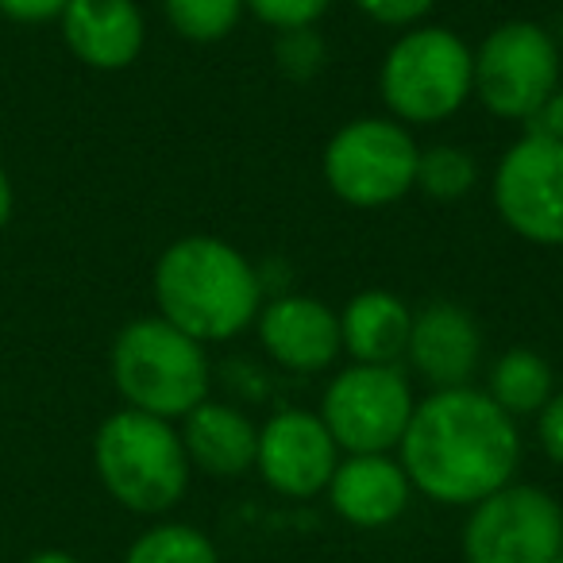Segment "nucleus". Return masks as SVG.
Segmentation results:
<instances>
[{"label":"nucleus","instance_id":"obj_1","mask_svg":"<svg viewBox=\"0 0 563 563\" xmlns=\"http://www.w3.org/2000/svg\"><path fill=\"white\" fill-rule=\"evenodd\" d=\"M413 494L440 506H475L514 483L521 432L506 409L475 386L432 390L417 401L398 444Z\"/></svg>","mask_w":563,"mask_h":563},{"label":"nucleus","instance_id":"obj_2","mask_svg":"<svg viewBox=\"0 0 563 563\" xmlns=\"http://www.w3.org/2000/svg\"><path fill=\"white\" fill-rule=\"evenodd\" d=\"M151 294L163 321L197 344H220L255 324L263 274L235 243L197 232L166 243L151 274Z\"/></svg>","mask_w":563,"mask_h":563},{"label":"nucleus","instance_id":"obj_3","mask_svg":"<svg viewBox=\"0 0 563 563\" xmlns=\"http://www.w3.org/2000/svg\"><path fill=\"white\" fill-rule=\"evenodd\" d=\"M93 467L117 506L140 517H163L186 498L194 463L174 421L117 409L93 437Z\"/></svg>","mask_w":563,"mask_h":563},{"label":"nucleus","instance_id":"obj_4","mask_svg":"<svg viewBox=\"0 0 563 563\" xmlns=\"http://www.w3.org/2000/svg\"><path fill=\"white\" fill-rule=\"evenodd\" d=\"M109 371L128 409L163 421H181L194 413L212 386L205 344L163 317H140L124 324L112 340Z\"/></svg>","mask_w":563,"mask_h":563},{"label":"nucleus","instance_id":"obj_5","mask_svg":"<svg viewBox=\"0 0 563 563\" xmlns=\"http://www.w3.org/2000/svg\"><path fill=\"white\" fill-rule=\"evenodd\" d=\"M383 104L406 128L452 120L475 89V51L448 27L417 24L390 43L378 70Z\"/></svg>","mask_w":563,"mask_h":563},{"label":"nucleus","instance_id":"obj_6","mask_svg":"<svg viewBox=\"0 0 563 563\" xmlns=\"http://www.w3.org/2000/svg\"><path fill=\"white\" fill-rule=\"evenodd\" d=\"M563 81L560 47L532 20H506L475 47V89L490 117L532 124Z\"/></svg>","mask_w":563,"mask_h":563},{"label":"nucleus","instance_id":"obj_7","mask_svg":"<svg viewBox=\"0 0 563 563\" xmlns=\"http://www.w3.org/2000/svg\"><path fill=\"white\" fill-rule=\"evenodd\" d=\"M417 155L421 147L406 124L390 117H360L329 140L321 174L352 209H386L413 194Z\"/></svg>","mask_w":563,"mask_h":563},{"label":"nucleus","instance_id":"obj_8","mask_svg":"<svg viewBox=\"0 0 563 563\" xmlns=\"http://www.w3.org/2000/svg\"><path fill=\"white\" fill-rule=\"evenodd\" d=\"M463 563H552L563 552V506L548 490L509 483L463 521Z\"/></svg>","mask_w":563,"mask_h":563},{"label":"nucleus","instance_id":"obj_9","mask_svg":"<svg viewBox=\"0 0 563 563\" xmlns=\"http://www.w3.org/2000/svg\"><path fill=\"white\" fill-rule=\"evenodd\" d=\"M413 409V386L398 367L352 363L324 390L321 421L344 455H375L398 452Z\"/></svg>","mask_w":563,"mask_h":563},{"label":"nucleus","instance_id":"obj_10","mask_svg":"<svg viewBox=\"0 0 563 563\" xmlns=\"http://www.w3.org/2000/svg\"><path fill=\"white\" fill-rule=\"evenodd\" d=\"M490 197L514 235L563 247V143L529 128L494 166Z\"/></svg>","mask_w":563,"mask_h":563},{"label":"nucleus","instance_id":"obj_11","mask_svg":"<svg viewBox=\"0 0 563 563\" xmlns=\"http://www.w3.org/2000/svg\"><path fill=\"white\" fill-rule=\"evenodd\" d=\"M340 463V448L332 440L321 413L309 409H278L258 424L255 471L274 494L294 501L317 498L329 490V478Z\"/></svg>","mask_w":563,"mask_h":563},{"label":"nucleus","instance_id":"obj_12","mask_svg":"<svg viewBox=\"0 0 563 563\" xmlns=\"http://www.w3.org/2000/svg\"><path fill=\"white\" fill-rule=\"evenodd\" d=\"M258 344L278 367L317 375L344 355L340 347V313L309 294H278L263 301L255 317Z\"/></svg>","mask_w":563,"mask_h":563},{"label":"nucleus","instance_id":"obj_13","mask_svg":"<svg viewBox=\"0 0 563 563\" xmlns=\"http://www.w3.org/2000/svg\"><path fill=\"white\" fill-rule=\"evenodd\" d=\"M406 360L432 390L471 386V375L483 363V332L463 306L429 301L421 313H413Z\"/></svg>","mask_w":563,"mask_h":563},{"label":"nucleus","instance_id":"obj_14","mask_svg":"<svg viewBox=\"0 0 563 563\" xmlns=\"http://www.w3.org/2000/svg\"><path fill=\"white\" fill-rule=\"evenodd\" d=\"M329 506L352 529H386L413 501V483L398 455H340L329 478Z\"/></svg>","mask_w":563,"mask_h":563},{"label":"nucleus","instance_id":"obj_15","mask_svg":"<svg viewBox=\"0 0 563 563\" xmlns=\"http://www.w3.org/2000/svg\"><path fill=\"white\" fill-rule=\"evenodd\" d=\"M58 24L70 55L104 74L128 70L147 43V20L135 0H70Z\"/></svg>","mask_w":563,"mask_h":563},{"label":"nucleus","instance_id":"obj_16","mask_svg":"<svg viewBox=\"0 0 563 563\" xmlns=\"http://www.w3.org/2000/svg\"><path fill=\"white\" fill-rule=\"evenodd\" d=\"M181 444L197 471L212 478H240L255 467L258 424L228 401L205 398L194 413L181 417Z\"/></svg>","mask_w":563,"mask_h":563},{"label":"nucleus","instance_id":"obj_17","mask_svg":"<svg viewBox=\"0 0 563 563\" xmlns=\"http://www.w3.org/2000/svg\"><path fill=\"white\" fill-rule=\"evenodd\" d=\"M413 309L390 290H363L340 309V347L352 363L398 367L406 360Z\"/></svg>","mask_w":563,"mask_h":563},{"label":"nucleus","instance_id":"obj_18","mask_svg":"<svg viewBox=\"0 0 563 563\" xmlns=\"http://www.w3.org/2000/svg\"><path fill=\"white\" fill-rule=\"evenodd\" d=\"M486 394L514 421L517 417H537L548 406V398L555 394L552 363L544 355L529 352V347H514V352L494 360L490 378H486Z\"/></svg>","mask_w":563,"mask_h":563},{"label":"nucleus","instance_id":"obj_19","mask_svg":"<svg viewBox=\"0 0 563 563\" xmlns=\"http://www.w3.org/2000/svg\"><path fill=\"white\" fill-rule=\"evenodd\" d=\"M124 563H220V552L197 525L158 521L128 544Z\"/></svg>","mask_w":563,"mask_h":563},{"label":"nucleus","instance_id":"obj_20","mask_svg":"<svg viewBox=\"0 0 563 563\" xmlns=\"http://www.w3.org/2000/svg\"><path fill=\"white\" fill-rule=\"evenodd\" d=\"M478 181V163L455 143H437V147H421L417 155V181L413 189H421L432 201H460L475 189Z\"/></svg>","mask_w":563,"mask_h":563},{"label":"nucleus","instance_id":"obj_21","mask_svg":"<svg viewBox=\"0 0 563 563\" xmlns=\"http://www.w3.org/2000/svg\"><path fill=\"white\" fill-rule=\"evenodd\" d=\"M163 12L170 27L189 43H217L235 32L243 0H163Z\"/></svg>","mask_w":563,"mask_h":563},{"label":"nucleus","instance_id":"obj_22","mask_svg":"<svg viewBox=\"0 0 563 563\" xmlns=\"http://www.w3.org/2000/svg\"><path fill=\"white\" fill-rule=\"evenodd\" d=\"M324 55H329V47L313 27L278 32V43H274V63L290 81H313L324 70Z\"/></svg>","mask_w":563,"mask_h":563},{"label":"nucleus","instance_id":"obj_23","mask_svg":"<svg viewBox=\"0 0 563 563\" xmlns=\"http://www.w3.org/2000/svg\"><path fill=\"white\" fill-rule=\"evenodd\" d=\"M243 9L274 32H298V27L321 24L332 0H243Z\"/></svg>","mask_w":563,"mask_h":563},{"label":"nucleus","instance_id":"obj_24","mask_svg":"<svg viewBox=\"0 0 563 563\" xmlns=\"http://www.w3.org/2000/svg\"><path fill=\"white\" fill-rule=\"evenodd\" d=\"M355 9L363 12L367 20H375L378 27H417L432 9H437V0H355Z\"/></svg>","mask_w":563,"mask_h":563},{"label":"nucleus","instance_id":"obj_25","mask_svg":"<svg viewBox=\"0 0 563 563\" xmlns=\"http://www.w3.org/2000/svg\"><path fill=\"white\" fill-rule=\"evenodd\" d=\"M537 440L548 460H552L555 467H563V390H555L552 398H548V406L537 413Z\"/></svg>","mask_w":563,"mask_h":563},{"label":"nucleus","instance_id":"obj_26","mask_svg":"<svg viewBox=\"0 0 563 563\" xmlns=\"http://www.w3.org/2000/svg\"><path fill=\"white\" fill-rule=\"evenodd\" d=\"M70 0H0V16L16 20V24H47L66 12Z\"/></svg>","mask_w":563,"mask_h":563},{"label":"nucleus","instance_id":"obj_27","mask_svg":"<svg viewBox=\"0 0 563 563\" xmlns=\"http://www.w3.org/2000/svg\"><path fill=\"white\" fill-rule=\"evenodd\" d=\"M532 128L563 143V81H560V89L552 93V101L544 104V112H540V117L532 120Z\"/></svg>","mask_w":563,"mask_h":563},{"label":"nucleus","instance_id":"obj_28","mask_svg":"<svg viewBox=\"0 0 563 563\" xmlns=\"http://www.w3.org/2000/svg\"><path fill=\"white\" fill-rule=\"evenodd\" d=\"M12 209H16V189H12L9 170L0 166V228H4L12 220Z\"/></svg>","mask_w":563,"mask_h":563},{"label":"nucleus","instance_id":"obj_29","mask_svg":"<svg viewBox=\"0 0 563 563\" xmlns=\"http://www.w3.org/2000/svg\"><path fill=\"white\" fill-rule=\"evenodd\" d=\"M24 563H81V560H78V555H70V552H63V548H47V552L27 555Z\"/></svg>","mask_w":563,"mask_h":563},{"label":"nucleus","instance_id":"obj_30","mask_svg":"<svg viewBox=\"0 0 563 563\" xmlns=\"http://www.w3.org/2000/svg\"><path fill=\"white\" fill-rule=\"evenodd\" d=\"M552 563H563V552H560V555H555V560H552Z\"/></svg>","mask_w":563,"mask_h":563}]
</instances>
